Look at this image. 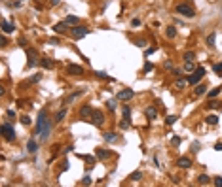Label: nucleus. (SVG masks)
Returning <instances> with one entry per match:
<instances>
[{
	"label": "nucleus",
	"mask_w": 222,
	"mask_h": 187,
	"mask_svg": "<svg viewBox=\"0 0 222 187\" xmlns=\"http://www.w3.org/2000/svg\"><path fill=\"white\" fill-rule=\"evenodd\" d=\"M70 38L72 40H80L84 38V36H88L89 34V27H85V25H76V27H70Z\"/></svg>",
	"instance_id": "f257e3e1"
},
{
	"label": "nucleus",
	"mask_w": 222,
	"mask_h": 187,
	"mask_svg": "<svg viewBox=\"0 0 222 187\" xmlns=\"http://www.w3.org/2000/svg\"><path fill=\"white\" fill-rule=\"evenodd\" d=\"M203 76H205V68H203V66H197V68L192 72L188 78H186V80H188V85H194V87H196L197 83H201Z\"/></svg>",
	"instance_id": "f03ea898"
},
{
	"label": "nucleus",
	"mask_w": 222,
	"mask_h": 187,
	"mask_svg": "<svg viewBox=\"0 0 222 187\" xmlns=\"http://www.w3.org/2000/svg\"><path fill=\"white\" fill-rule=\"evenodd\" d=\"M177 13H181L182 17H188V19H192V17H196V10L192 8V6L188 4V2H181V4H177Z\"/></svg>",
	"instance_id": "7ed1b4c3"
},
{
	"label": "nucleus",
	"mask_w": 222,
	"mask_h": 187,
	"mask_svg": "<svg viewBox=\"0 0 222 187\" xmlns=\"http://www.w3.org/2000/svg\"><path fill=\"white\" fill-rule=\"evenodd\" d=\"M0 132H2V136H4L6 142H13V140H15V128H13L12 123H2Z\"/></svg>",
	"instance_id": "20e7f679"
},
{
	"label": "nucleus",
	"mask_w": 222,
	"mask_h": 187,
	"mask_svg": "<svg viewBox=\"0 0 222 187\" xmlns=\"http://www.w3.org/2000/svg\"><path fill=\"white\" fill-rule=\"evenodd\" d=\"M89 121H91L95 127H103V125H104V113H103L101 110H93Z\"/></svg>",
	"instance_id": "39448f33"
},
{
	"label": "nucleus",
	"mask_w": 222,
	"mask_h": 187,
	"mask_svg": "<svg viewBox=\"0 0 222 187\" xmlns=\"http://www.w3.org/2000/svg\"><path fill=\"white\" fill-rule=\"evenodd\" d=\"M135 97V91L133 89H121L116 93V100H120V102H127V100H131Z\"/></svg>",
	"instance_id": "423d86ee"
},
{
	"label": "nucleus",
	"mask_w": 222,
	"mask_h": 187,
	"mask_svg": "<svg viewBox=\"0 0 222 187\" xmlns=\"http://www.w3.org/2000/svg\"><path fill=\"white\" fill-rule=\"evenodd\" d=\"M67 74L68 76H84V66H80V64H68Z\"/></svg>",
	"instance_id": "0eeeda50"
},
{
	"label": "nucleus",
	"mask_w": 222,
	"mask_h": 187,
	"mask_svg": "<svg viewBox=\"0 0 222 187\" xmlns=\"http://www.w3.org/2000/svg\"><path fill=\"white\" fill-rule=\"evenodd\" d=\"M91 113H93V108H91L89 104H84V106L80 108V112H78V116H80L82 119H89Z\"/></svg>",
	"instance_id": "6e6552de"
},
{
	"label": "nucleus",
	"mask_w": 222,
	"mask_h": 187,
	"mask_svg": "<svg viewBox=\"0 0 222 187\" xmlns=\"http://www.w3.org/2000/svg\"><path fill=\"white\" fill-rule=\"evenodd\" d=\"M177 166H178V168H182V170L190 168V166H192V159H190V157H181V159L177 161Z\"/></svg>",
	"instance_id": "1a4fd4ad"
},
{
	"label": "nucleus",
	"mask_w": 222,
	"mask_h": 187,
	"mask_svg": "<svg viewBox=\"0 0 222 187\" xmlns=\"http://www.w3.org/2000/svg\"><path fill=\"white\" fill-rule=\"evenodd\" d=\"M38 64H40L42 68H46V70H51V68H53V61L49 59V57H40Z\"/></svg>",
	"instance_id": "9d476101"
},
{
	"label": "nucleus",
	"mask_w": 222,
	"mask_h": 187,
	"mask_svg": "<svg viewBox=\"0 0 222 187\" xmlns=\"http://www.w3.org/2000/svg\"><path fill=\"white\" fill-rule=\"evenodd\" d=\"M95 155H97V159L104 161V159H110V157H112V151H106V149L97 147V149H95Z\"/></svg>",
	"instance_id": "9b49d317"
},
{
	"label": "nucleus",
	"mask_w": 222,
	"mask_h": 187,
	"mask_svg": "<svg viewBox=\"0 0 222 187\" xmlns=\"http://www.w3.org/2000/svg\"><path fill=\"white\" fill-rule=\"evenodd\" d=\"M13 30H15V25L10 23V21H6V19H2V32L4 34H12Z\"/></svg>",
	"instance_id": "f8f14e48"
},
{
	"label": "nucleus",
	"mask_w": 222,
	"mask_h": 187,
	"mask_svg": "<svg viewBox=\"0 0 222 187\" xmlns=\"http://www.w3.org/2000/svg\"><path fill=\"white\" fill-rule=\"evenodd\" d=\"M67 28H68V25L63 21V23H57V25H53V32L55 34H65L67 32Z\"/></svg>",
	"instance_id": "ddd939ff"
},
{
	"label": "nucleus",
	"mask_w": 222,
	"mask_h": 187,
	"mask_svg": "<svg viewBox=\"0 0 222 187\" xmlns=\"http://www.w3.org/2000/svg\"><path fill=\"white\" fill-rule=\"evenodd\" d=\"M144 113H146V119L152 121V119H156V117H157V108H156V106H148Z\"/></svg>",
	"instance_id": "4468645a"
},
{
	"label": "nucleus",
	"mask_w": 222,
	"mask_h": 187,
	"mask_svg": "<svg viewBox=\"0 0 222 187\" xmlns=\"http://www.w3.org/2000/svg\"><path fill=\"white\" fill-rule=\"evenodd\" d=\"M65 23L68 27H76V25H80V17H76V15H67L65 17Z\"/></svg>",
	"instance_id": "2eb2a0df"
},
{
	"label": "nucleus",
	"mask_w": 222,
	"mask_h": 187,
	"mask_svg": "<svg viewBox=\"0 0 222 187\" xmlns=\"http://www.w3.org/2000/svg\"><path fill=\"white\" fill-rule=\"evenodd\" d=\"M205 93H207V85L205 83H197L196 89H194V95L196 97H201V95H205Z\"/></svg>",
	"instance_id": "dca6fc26"
},
{
	"label": "nucleus",
	"mask_w": 222,
	"mask_h": 187,
	"mask_svg": "<svg viewBox=\"0 0 222 187\" xmlns=\"http://www.w3.org/2000/svg\"><path fill=\"white\" fill-rule=\"evenodd\" d=\"M103 138H104V142H108V144H112V142H116L118 140V132H104L103 134Z\"/></svg>",
	"instance_id": "f3484780"
},
{
	"label": "nucleus",
	"mask_w": 222,
	"mask_h": 187,
	"mask_svg": "<svg viewBox=\"0 0 222 187\" xmlns=\"http://www.w3.org/2000/svg\"><path fill=\"white\" fill-rule=\"evenodd\" d=\"M27 151H28V153H36V151H38V144L34 142L32 138L27 142Z\"/></svg>",
	"instance_id": "a211bd4d"
},
{
	"label": "nucleus",
	"mask_w": 222,
	"mask_h": 187,
	"mask_svg": "<svg viewBox=\"0 0 222 187\" xmlns=\"http://www.w3.org/2000/svg\"><path fill=\"white\" fill-rule=\"evenodd\" d=\"M186 85H188V80H182V78H181V80L175 81V89H177V91H184Z\"/></svg>",
	"instance_id": "6ab92c4d"
},
{
	"label": "nucleus",
	"mask_w": 222,
	"mask_h": 187,
	"mask_svg": "<svg viewBox=\"0 0 222 187\" xmlns=\"http://www.w3.org/2000/svg\"><path fill=\"white\" fill-rule=\"evenodd\" d=\"M165 36L173 40L175 36H177V27H173V25H171V27H165Z\"/></svg>",
	"instance_id": "aec40b11"
},
{
	"label": "nucleus",
	"mask_w": 222,
	"mask_h": 187,
	"mask_svg": "<svg viewBox=\"0 0 222 187\" xmlns=\"http://www.w3.org/2000/svg\"><path fill=\"white\" fill-rule=\"evenodd\" d=\"M121 117H124L125 121H131V108H129V106H124V108H121Z\"/></svg>",
	"instance_id": "412c9836"
},
{
	"label": "nucleus",
	"mask_w": 222,
	"mask_h": 187,
	"mask_svg": "<svg viewBox=\"0 0 222 187\" xmlns=\"http://www.w3.org/2000/svg\"><path fill=\"white\" fill-rule=\"evenodd\" d=\"M196 70V64H194V61H184V72H194Z\"/></svg>",
	"instance_id": "4be33fe9"
},
{
	"label": "nucleus",
	"mask_w": 222,
	"mask_h": 187,
	"mask_svg": "<svg viewBox=\"0 0 222 187\" xmlns=\"http://www.w3.org/2000/svg\"><path fill=\"white\" fill-rule=\"evenodd\" d=\"M205 123H207V125H217V123H218V116H214V113L207 116V117H205Z\"/></svg>",
	"instance_id": "5701e85b"
},
{
	"label": "nucleus",
	"mask_w": 222,
	"mask_h": 187,
	"mask_svg": "<svg viewBox=\"0 0 222 187\" xmlns=\"http://www.w3.org/2000/svg\"><path fill=\"white\" fill-rule=\"evenodd\" d=\"M65 116H67V108H63L61 112H57V113H55V123H61V121L65 119Z\"/></svg>",
	"instance_id": "b1692460"
},
{
	"label": "nucleus",
	"mask_w": 222,
	"mask_h": 187,
	"mask_svg": "<svg viewBox=\"0 0 222 187\" xmlns=\"http://www.w3.org/2000/svg\"><path fill=\"white\" fill-rule=\"evenodd\" d=\"M197 183H199V185H209V183H211V178L207 176V174H201V176L197 178Z\"/></svg>",
	"instance_id": "393cba45"
},
{
	"label": "nucleus",
	"mask_w": 222,
	"mask_h": 187,
	"mask_svg": "<svg viewBox=\"0 0 222 187\" xmlns=\"http://www.w3.org/2000/svg\"><path fill=\"white\" fill-rule=\"evenodd\" d=\"M82 93H84V91H76V93H70V95H68V97L65 98V104H70V102H72V100H74L76 97H80Z\"/></svg>",
	"instance_id": "a878e982"
},
{
	"label": "nucleus",
	"mask_w": 222,
	"mask_h": 187,
	"mask_svg": "<svg viewBox=\"0 0 222 187\" xmlns=\"http://www.w3.org/2000/svg\"><path fill=\"white\" fill-rule=\"evenodd\" d=\"M220 91H222V87H218V89H211L209 93H207V97H209V98H217V97L220 95Z\"/></svg>",
	"instance_id": "bb28decb"
},
{
	"label": "nucleus",
	"mask_w": 222,
	"mask_h": 187,
	"mask_svg": "<svg viewBox=\"0 0 222 187\" xmlns=\"http://www.w3.org/2000/svg\"><path fill=\"white\" fill-rule=\"evenodd\" d=\"M129 179H131V182H139V179H142V172H141V170L133 172V174L129 176Z\"/></svg>",
	"instance_id": "cd10ccee"
},
{
	"label": "nucleus",
	"mask_w": 222,
	"mask_h": 187,
	"mask_svg": "<svg viewBox=\"0 0 222 187\" xmlns=\"http://www.w3.org/2000/svg\"><path fill=\"white\" fill-rule=\"evenodd\" d=\"M182 59H184V61H194V59H196V51H186Z\"/></svg>",
	"instance_id": "c85d7f7f"
},
{
	"label": "nucleus",
	"mask_w": 222,
	"mask_h": 187,
	"mask_svg": "<svg viewBox=\"0 0 222 187\" xmlns=\"http://www.w3.org/2000/svg\"><path fill=\"white\" fill-rule=\"evenodd\" d=\"M95 76L99 78V80H108V81H112V78H108L106 72H95Z\"/></svg>",
	"instance_id": "c756f323"
},
{
	"label": "nucleus",
	"mask_w": 222,
	"mask_h": 187,
	"mask_svg": "<svg viewBox=\"0 0 222 187\" xmlns=\"http://www.w3.org/2000/svg\"><path fill=\"white\" fill-rule=\"evenodd\" d=\"M154 70V64L152 62H144V68H142V74H148V72Z\"/></svg>",
	"instance_id": "7c9ffc66"
},
{
	"label": "nucleus",
	"mask_w": 222,
	"mask_h": 187,
	"mask_svg": "<svg viewBox=\"0 0 222 187\" xmlns=\"http://www.w3.org/2000/svg\"><path fill=\"white\" fill-rule=\"evenodd\" d=\"M171 74H173V76H177V78H182V74H184V68H173V70H171Z\"/></svg>",
	"instance_id": "2f4dec72"
},
{
	"label": "nucleus",
	"mask_w": 222,
	"mask_h": 187,
	"mask_svg": "<svg viewBox=\"0 0 222 187\" xmlns=\"http://www.w3.org/2000/svg\"><path fill=\"white\" fill-rule=\"evenodd\" d=\"M106 108L110 112H116V100H106Z\"/></svg>",
	"instance_id": "473e14b6"
},
{
	"label": "nucleus",
	"mask_w": 222,
	"mask_h": 187,
	"mask_svg": "<svg viewBox=\"0 0 222 187\" xmlns=\"http://www.w3.org/2000/svg\"><path fill=\"white\" fill-rule=\"evenodd\" d=\"M80 183H82V185H91V176H89V174H85V176L80 179Z\"/></svg>",
	"instance_id": "72a5a7b5"
},
{
	"label": "nucleus",
	"mask_w": 222,
	"mask_h": 187,
	"mask_svg": "<svg viewBox=\"0 0 222 187\" xmlns=\"http://www.w3.org/2000/svg\"><path fill=\"white\" fill-rule=\"evenodd\" d=\"M21 123H23L25 127H28V125H31V123H32V119H31V117H28V116H21Z\"/></svg>",
	"instance_id": "f704fd0d"
},
{
	"label": "nucleus",
	"mask_w": 222,
	"mask_h": 187,
	"mask_svg": "<svg viewBox=\"0 0 222 187\" xmlns=\"http://www.w3.org/2000/svg\"><path fill=\"white\" fill-rule=\"evenodd\" d=\"M146 44H148V42L144 38H139L137 42H135V46H137V47H146Z\"/></svg>",
	"instance_id": "c9c22d12"
},
{
	"label": "nucleus",
	"mask_w": 222,
	"mask_h": 187,
	"mask_svg": "<svg viewBox=\"0 0 222 187\" xmlns=\"http://www.w3.org/2000/svg\"><path fill=\"white\" fill-rule=\"evenodd\" d=\"M207 46H209V47H214V34H209V36H207Z\"/></svg>",
	"instance_id": "e433bc0d"
},
{
	"label": "nucleus",
	"mask_w": 222,
	"mask_h": 187,
	"mask_svg": "<svg viewBox=\"0 0 222 187\" xmlns=\"http://www.w3.org/2000/svg\"><path fill=\"white\" fill-rule=\"evenodd\" d=\"M6 116H8L12 121H15V117H17V113H15V110H8L6 112Z\"/></svg>",
	"instance_id": "4c0bfd02"
},
{
	"label": "nucleus",
	"mask_w": 222,
	"mask_h": 187,
	"mask_svg": "<svg viewBox=\"0 0 222 187\" xmlns=\"http://www.w3.org/2000/svg\"><path fill=\"white\" fill-rule=\"evenodd\" d=\"M213 70H214V72H217V74H218V76H222V62H218V64H214V66H213Z\"/></svg>",
	"instance_id": "58836bf2"
},
{
	"label": "nucleus",
	"mask_w": 222,
	"mask_h": 187,
	"mask_svg": "<svg viewBox=\"0 0 222 187\" xmlns=\"http://www.w3.org/2000/svg\"><path fill=\"white\" fill-rule=\"evenodd\" d=\"M42 80V74H34L32 78H31V83H38Z\"/></svg>",
	"instance_id": "ea45409f"
},
{
	"label": "nucleus",
	"mask_w": 222,
	"mask_h": 187,
	"mask_svg": "<svg viewBox=\"0 0 222 187\" xmlns=\"http://www.w3.org/2000/svg\"><path fill=\"white\" fill-rule=\"evenodd\" d=\"M175 121H177V117H175V116H167V117H165V123H167V125H173Z\"/></svg>",
	"instance_id": "a19ab883"
},
{
	"label": "nucleus",
	"mask_w": 222,
	"mask_h": 187,
	"mask_svg": "<svg viewBox=\"0 0 222 187\" xmlns=\"http://www.w3.org/2000/svg\"><path fill=\"white\" fill-rule=\"evenodd\" d=\"M129 127H131V121H125V119H124V121L120 123V128H129Z\"/></svg>",
	"instance_id": "79ce46f5"
},
{
	"label": "nucleus",
	"mask_w": 222,
	"mask_h": 187,
	"mask_svg": "<svg viewBox=\"0 0 222 187\" xmlns=\"http://www.w3.org/2000/svg\"><path fill=\"white\" fill-rule=\"evenodd\" d=\"M181 142H182V138H178V136H173V138H171V144H173V146H178Z\"/></svg>",
	"instance_id": "37998d69"
},
{
	"label": "nucleus",
	"mask_w": 222,
	"mask_h": 187,
	"mask_svg": "<svg viewBox=\"0 0 222 187\" xmlns=\"http://www.w3.org/2000/svg\"><path fill=\"white\" fill-rule=\"evenodd\" d=\"M154 51H156V47H146V49H144V57H150Z\"/></svg>",
	"instance_id": "c03bdc74"
},
{
	"label": "nucleus",
	"mask_w": 222,
	"mask_h": 187,
	"mask_svg": "<svg viewBox=\"0 0 222 187\" xmlns=\"http://www.w3.org/2000/svg\"><path fill=\"white\" fill-rule=\"evenodd\" d=\"M163 68H165V70H173V62H171V61H165V62H163Z\"/></svg>",
	"instance_id": "a18cd8bd"
},
{
	"label": "nucleus",
	"mask_w": 222,
	"mask_h": 187,
	"mask_svg": "<svg viewBox=\"0 0 222 187\" xmlns=\"http://www.w3.org/2000/svg\"><path fill=\"white\" fill-rule=\"evenodd\" d=\"M214 185H217V187H222V178H220V176L214 178Z\"/></svg>",
	"instance_id": "49530a36"
},
{
	"label": "nucleus",
	"mask_w": 222,
	"mask_h": 187,
	"mask_svg": "<svg viewBox=\"0 0 222 187\" xmlns=\"http://www.w3.org/2000/svg\"><path fill=\"white\" fill-rule=\"evenodd\" d=\"M0 46H2V47L8 46V40H6V36H4V34H2V38H0Z\"/></svg>",
	"instance_id": "de8ad7c7"
},
{
	"label": "nucleus",
	"mask_w": 222,
	"mask_h": 187,
	"mask_svg": "<svg viewBox=\"0 0 222 187\" xmlns=\"http://www.w3.org/2000/svg\"><path fill=\"white\" fill-rule=\"evenodd\" d=\"M49 44H53V46H55V44H61V40H59V38H55V36H53V38H49Z\"/></svg>",
	"instance_id": "09e8293b"
},
{
	"label": "nucleus",
	"mask_w": 222,
	"mask_h": 187,
	"mask_svg": "<svg viewBox=\"0 0 222 187\" xmlns=\"http://www.w3.org/2000/svg\"><path fill=\"white\" fill-rule=\"evenodd\" d=\"M214 151H222V142H217V144H214Z\"/></svg>",
	"instance_id": "8fccbe9b"
},
{
	"label": "nucleus",
	"mask_w": 222,
	"mask_h": 187,
	"mask_svg": "<svg viewBox=\"0 0 222 187\" xmlns=\"http://www.w3.org/2000/svg\"><path fill=\"white\" fill-rule=\"evenodd\" d=\"M72 149H74L72 146H67L65 149H63V155H67V153H70V151H72Z\"/></svg>",
	"instance_id": "3c124183"
},
{
	"label": "nucleus",
	"mask_w": 222,
	"mask_h": 187,
	"mask_svg": "<svg viewBox=\"0 0 222 187\" xmlns=\"http://www.w3.org/2000/svg\"><path fill=\"white\" fill-rule=\"evenodd\" d=\"M131 27H133V28H135V27H141V21H139V19H133V21H131Z\"/></svg>",
	"instance_id": "603ef678"
},
{
	"label": "nucleus",
	"mask_w": 222,
	"mask_h": 187,
	"mask_svg": "<svg viewBox=\"0 0 222 187\" xmlns=\"http://www.w3.org/2000/svg\"><path fill=\"white\" fill-rule=\"evenodd\" d=\"M197 149H199V144H197V142H194V144H192V151H194V153H196V151H197Z\"/></svg>",
	"instance_id": "864d4df0"
},
{
	"label": "nucleus",
	"mask_w": 222,
	"mask_h": 187,
	"mask_svg": "<svg viewBox=\"0 0 222 187\" xmlns=\"http://www.w3.org/2000/svg\"><path fill=\"white\" fill-rule=\"evenodd\" d=\"M49 4H51V6H59L61 0H49Z\"/></svg>",
	"instance_id": "5fc2aeb1"
}]
</instances>
